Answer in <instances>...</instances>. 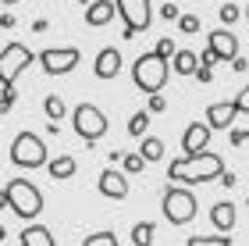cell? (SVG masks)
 <instances>
[{"instance_id":"5","label":"cell","mask_w":249,"mask_h":246,"mask_svg":"<svg viewBox=\"0 0 249 246\" xmlns=\"http://www.w3.org/2000/svg\"><path fill=\"white\" fill-rule=\"evenodd\" d=\"M71 125H75V136H78V139L96 143V139L107 136L110 121H107V114H104L96 104H78V107L71 111Z\"/></svg>"},{"instance_id":"37","label":"cell","mask_w":249,"mask_h":246,"mask_svg":"<svg viewBox=\"0 0 249 246\" xmlns=\"http://www.w3.org/2000/svg\"><path fill=\"white\" fill-rule=\"evenodd\" d=\"M7 207V189H0V210Z\"/></svg>"},{"instance_id":"36","label":"cell","mask_w":249,"mask_h":246,"mask_svg":"<svg viewBox=\"0 0 249 246\" xmlns=\"http://www.w3.org/2000/svg\"><path fill=\"white\" fill-rule=\"evenodd\" d=\"M246 139H249V132H231V143H235V147H242Z\"/></svg>"},{"instance_id":"17","label":"cell","mask_w":249,"mask_h":246,"mask_svg":"<svg viewBox=\"0 0 249 246\" xmlns=\"http://www.w3.org/2000/svg\"><path fill=\"white\" fill-rule=\"evenodd\" d=\"M21 246H57L53 243V232L47 225H29V228H21Z\"/></svg>"},{"instance_id":"15","label":"cell","mask_w":249,"mask_h":246,"mask_svg":"<svg viewBox=\"0 0 249 246\" xmlns=\"http://www.w3.org/2000/svg\"><path fill=\"white\" fill-rule=\"evenodd\" d=\"M93 72H96V79H118V72H121V50L104 47V50L96 54Z\"/></svg>"},{"instance_id":"35","label":"cell","mask_w":249,"mask_h":246,"mask_svg":"<svg viewBox=\"0 0 249 246\" xmlns=\"http://www.w3.org/2000/svg\"><path fill=\"white\" fill-rule=\"evenodd\" d=\"M231 68H235V72H246L249 61H246V57H231Z\"/></svg>"},{"instance_id":"41","label":"cell","mask_w":249,"mask_h":246,"mask_svg":"<svg viewBox=\"0 0 249 246\" xmlns=\"http://www.w3.org/2000/svg\"><path fill=\"white\" fill-rule=\"evenodd\" d=\"M246 18H249V11H246Z\"/></svg>"},{"instance_id":"40","label":"cell","mask_w":249,"mask_h":246,"mask_svg":"<svg viewBox=\"0 0 249 246\" xmlns=\"http://www.w3.org/2000/svg\"><path fill=\"white\" fill-rule=\"evenodd\" d=\"M75 4H93V0H75Z\"/></svg>"},{"instance_id":"23","label":"cell","mask_w":249,"mask_h":246,"mask_svg":"<svg viewBox=\"0 0 249 246\" xmlns=\"http://www.w3.org/2000/svg\"><path fill=\"white\" fill-rule=\"evenodd\" d=\"M185 246H231L228 232H217V236H189Z\"/></svg>"},{"instance_id":"38","label":"cell","mask_w":249,"mask_h":246,"mask_svg":"<svg viewBox=\"0 0 249 246\" xmlns=\"http://www.w3.org/2000/svg\"><path fill=\"white\" fill-rule=\"evenodd\" d=\"M4 236H7V228H4V225H0V243H4Z\"/></svg>"},{"instance_id":"31","label":"cell","mask_w":249,"mask_h":246,"mask_svg":"<svg viewBox=\"0 0 249 246\" xmlns=\"http://www.w3.org/2000/svg\"><path fill=\"white\" fill-rule=\"evenodd\" d=\"M217 61H221V57H217V54H213L210 47H207V50L199 54V64H203V68H213V64H217Z\"/></svg>"},{"instance_id":"24","label":"cell","mask_w":249,"mask_h":246,"mask_svg":"<svg viewBox=\"0 0 249 246\" xmlns=\"http://www.w3.org/2000/svg\"><path fill=\"white\" fill-rule=\"evenodd\" d=\"M82 246H121L114 232H93V236H86Z\"/></svg>"},{"instance_id":"3","label":"cell","mask_w":249,"mask_h":246,"mask_svg":"<svg viewBox=\"0 0 249 246\" xmlns=\"http://www.w3.org/2000/svg\"><path fill=\"white\" fill-rule=\"evenodd\" d=\"M4 189H7V207L15 210L21 221L39 218V210H43V193H39L32 182H25V178H11Z\"/></svg>"},{"instance_id":"10","label":"cell","mask_w":249,"mask_h":246,"mask_svg":"<svg viewBox=\"0 0 249 246\" xmlns=\"http://www.w3.org/2000/svg\"><path fill=\"white\" fill-rule=\"evenodd\" d=\"M210 125L207 121H192V125L185 129V136H182V150H185V157H192V153H203L210 147Z\"/></svg>"},{"instance_id":"26","label":"cell","mask_w":249,"mask_h":246,"mask_svg":"<svg viewBox=\"0 0 249 246\" xmlns=\"http://www.w3.org/2000/svg\"><path fill=\"white\" fill-rule=\"evenodd\" d=\"M199 29H203V21L196 15H182V18H178V32H185V36H196Z\"/></svg>"},{"instance_id":"27","label":"cell","mask_w":249,"mask_h":246,"mask_svg":"<svg viewBox=\"0 0 249 246\" xmlns=\"http://www.w3.org/2000/svg\"><path fill=\"white\" fill-rule=\"evenodd\" d=\"M142 168H146L142 153H124V171H142Z\"/></svg>"},{"instance_id":"34","label":"cell","mask_w":249,"mask_h":246,"mask_svg":"<svg viewBox=\"0 0 249 246\" xmlns=\"http://www.w3.org/2000/svg\"><path fill=\"white\" fill-rule=\"evenodd\" d=\"M196 79H199V82H210V79H213V72H210V68H203V64H199V68H196Z\"/></svg>"},{"instance_id":"21","label":"cell","mask_w":249,"mask_h":246,"mask_svg":"<svg viewBox=\"0 0 249 246\" xmlns=\"http://www.w3.org/2000/svg\"><path fill=\"white\" fill-rule=\"evenodd\" d=\"M146 132H150V111H135L128 118V136L132 139H142Z\"/></svg>"},{"instance_id":"6","label":"cell","mask_w":249,"mask_h":246,"mask_svg":"<svg viewBox=\"0 0 249 246\" xmlns=\"http://www.w3.org/2000/svg\"><path fill=\"white\" fill-rule=\"evenodd\" d=\"M11 161H15L18 168H25V171H32V168H43L50 157H47V143H43L36 132H18L15 143H11Z\"/></svg>"},{"instance_id":"9","label":"cell","mask_w":249,"mask_h":246,"mask_svg":"<svg viewBox=\"0 0 249 246\" xmlns=\"http://www.w3.org/2000/svg\"><path fill=\"white\" fill-rule=\"evenodd\" d=\"M78 61H82V54H78L75 47H50L39 54V64L47 75H68L78 68Z\"/></svg>"},{"instance_id":"32","label":"cell","mask_w":249,"mask_h":246,"mask_svg":"<svg viewBox=\"0 0 249 246\" xmlns=\"http://www.w3.org/2000/svg\"><path fill=\"white\" fill-rule=\"evenodd\" d=\"M160 15H164V21H178V18H182V15H178V7L171 4V0H167V4L160 7Z\"/></svg>"},{"instance_id":"12","label":"cell","mask_w":249,"mask_h":246,"mask_svg":"<svg viewBox=\"0 0 249 246\" xmlns=\"http://www.w3.org/2000/svg\"><path fill=\"white\" fill-rule=\"evenodd\" d=\"M96 189L107 200H124V196H128V178H124V171H110V168H107V171H100Z\"/></svg>"},{"instance_id":"39","label":"cell","mask_w":249,"mask_h":246,"mask_svg":"<svg viewBox=\"0 0 249 246\" xmlns=\"http://www.w3.org/2000/svg\"><path fill=\"white\" fill-rule=\"evenodd\" d=\"M4 4H11V7H15V4H21V0H4Z\"/></svg>"},{"instance_id":"28","label":"cell","mask_w":249,"mask_h":246,"mask_svg":"<svg viewBox=\"0 0 249 246\" xmlns=\"http://www.w3.org/2000/svg\"><path fill=\"white\" fill-rule=\"evenodd\" d=\"M157 54H160V57H167V61H171L175 54H178V47H175V39H171V36H164L160 43H157Z\"/></svg>"},{"instance_id":"20","label":"cell","mask_w":249,"mask_h":246,"mask_svg":"<svg viewBox=\"0 0 249 246\" xmlns=\"http://www.w3.org/2000/svg\"><path fill=\"white\" fill-rule=\"evenodd\" d=\"M139 153L146 157V164L160 161V157H164V139H157V136H142V139H139Z\"/></svg>"},{"instance_id":"4","label":"cell","mask_w":249,"mask_h":246,"mask_svg":"<svg viewBox=\"0 0 249 246\" xmlns=\"http://www.w3.org/2000/svg\"><path fill=\"white\" fill-rule=\"evenodd\" d=\"M164 218L171 221V225H189V221H196V210H199V200L189 193L182 186H167L164 189Z\"/></svg>"},{"instance_id":"13","label":"cell","mask_w":249,"mask_h":246,"mask_svg":"<svg viewBox=\"0 0 249 246\" xmlns=\"http://www.w3.org/2000/svg\"><path fill=\"white\" fill-rule=\"evenodd\" d=\"M114 15H118V4H114V0H93V4H86V25H89V29L110 25Z\"/></svg>"},{"instance_id":"33","label":"cell","mask_w":249,"mask_h":246,"mask_svg":"<svg viewBox=\"0 0 249 246\" xmlns=\"http://www.w3.org/2000/svg\"><path fill=\"white\" fill-rule=\"evenodd\" d=\"M157 111H167V100H164L160 93H153V96H150V114H157Z\"/></svg>"},{"instance_id":"16","label":"cell","mask_w":249,"mask_h":246,"mask_svg":"<svg viewBox=\"0 0 249 246\" xmlns=\"http://www.w3.org/2000/svg\"><path fill=\"white\" fill-rule=\"evenodd\" d=\"M235 218H239V210H235L231 200H217L210 210V221H213V228L217 232H231L235 228Z\"/></svg>"},{"instance_id":"14","label":"cell","mask_w":249,"mask_h":246,"mask_svg":"<svg viewBox=\"0 0 249 246\" xmlns=\"http://www.w3.org/2000/svg\"><path fill=\"white\" fill-rule=\"evenodd\" d=\"M235 114H239L235 100H217V104L207 107V125H210V129H231Z\"/></svg>"},{"instance_id":"11","label":"cell","mask_w":249,"mask_h":246,"mask_svg":"<svg viewBox=\"0 0 249 246\" xmlns=\"http://www.w3.org/2000/svg\"><path fill=\"white\" fill-rule=\"evenodd\" d=\"M207 47L217 54L221 61L239 57V39H235V32H231V29H213V32H210V39H207Z\"/></svg>"},{"instance_id":"25","label":"cell","mask_w":249,"mask_h":246,"mask_svg":"<svg viewBox=\"0 0 249 246\" xmlns=\"http://www.w3.org/2000/svg\"><path fill=\"white\" fill-rule=\"evenodd\" d=\"M43 111H47V118H50V121H57V118H64V100L53 93V96L43 100Z\"/></svg>"},{"instance_id":"22","label":"cell","mask_w":249,"mask_h":246,"mask_svg":"<svg viewBox=\"0 0 249 246\" xmlns=\"http://www.w3.org/2000/svg\"><path fill=\"white\" fill-rule=\"evenodd\" d=\"M132 243L135 246H150L153 243V225L150 221H135L132 225Z\"/></svg>"},{"instance_id":"2","label":"cell","mask_w":249,"mask_h":246,"mask_svg":"<svg viewBox=\"0 0 249 246\" xmlns=\"http://www.w3.org/2000/svg\"><path fill=\"white\" fill-rule=\"evenodd\" d=\"M167 57H160L157 50H150V54H142V57H135V64H132V82L142 89V93H160V89L167 86Z\"/></svg>"},{"instance_id":"8","label":"cell","mask_w":249,"mask_h":246,"mask_svg":"<svg viewBox=\"0 0 249 246\" xmlns=\"http://www.w3.org/2000/svg\"><path fill=\"white\" fill-rule=\"evenodd\" d=\"M114 4H118V15L124 18V39L150 29V18H153L150 0H114Z\"/></svg>"},{"instance_id":"19","label":"cell","mask_w":249,"mask_h":246,"mask_svg":"<svg viewBox=\"0 0 249 246\" xmlns=\"http://www.w3.org/2000/svg\"><path fill=\"white\" fill-rule=\"evenodd\" d=\"M171 68H175L178 75H196V68H199V54H196V50H178L175 57H171Z\"/></svg>"},{"instance_id":"7","label":"cell","mask_w":249,"mask_h":246,"mask_svg":"<svg viewBox=\"0 0 249 246\" xmlns=\"http://www.w3.org/2000/svg\"><path fill=\"white\" fill-rule=\"evenodd\" d=\"M32 61H36V54H32L25 43H7V47L0 50V86H15V79Z\"/></svg>"},{"instance_id":"18","label":"cell","mask_w":249,"mask_h":246,"mask_svg":"<svg viewBox=\"0 0 249 246\" xmlns=\"http://www.w3.org/2000/svg\"><path fill=\"white\" fill-rule=\"evenodd\" d=\"M47 171H50V178H57V182H64V178H71L75 171H78V164H75V157H53V161H47Z\"/></svg>"},{"instance_id":"1","label":"cell","mask_w":249,"mask_h":246,"mask_svg":"<svg viewBox=\"0 0 249 246\" xmlns=\"http://www.w3.org/2000/svg\"><path fill=\"white\" fill-rule=\"evenodd\" d=\"M221 175H224V161L210 150L192 153V157H178V161L167 164V178L178 186H203V182L221 178Z\"/></svg>"},{"instance_id":"29","label":"cell","mask_w":249,"mask_h":246,"mask_svg":"<svg viewBox=\"0 0 249 246\" xmlns=\"http://www.w3.org/2000/svg\"><path fill=\"white\" fill-rule=\"evenodd\" d=\"M235 107H239V114H249V86H242V93L235 96Z\"/></svg>"},{"instance_id":"30","label":"cell","mask_w":249,"mask_h":246,"mask_svg":"<svg viewBox=\"0 0 249 246\" xmlns=\"http://www.w3.org/2000/svg\"><path fill=\"white\" fill-rule=\"evenodd\" d=\"M235 18H239V7H235V4H224V7H221V21H224V25H231Z\"/></svg>"}]
</instances>
